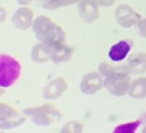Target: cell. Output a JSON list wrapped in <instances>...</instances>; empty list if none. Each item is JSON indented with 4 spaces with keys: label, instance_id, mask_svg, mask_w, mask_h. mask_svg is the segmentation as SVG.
<instances>
[{
    "label": "cell",
    "instance_id": "obj_12",
    "mask_svg": "<svg viewBox=\"0 0 146 133\" xmlns=\"http://www.w3.org/2000/svg\"><path fill=\"white\" fill-rule=\"evenodd\" d=\"M127 68L130 75H140L146 72V54L145 52H137L131 55L127 61Z\"/></svg>",
    "mask_w": 146,
    "mask_h": 133
},
{
    "label": "cell",
    "instance_id": "obj_3",
    "mask_svg": "<svg viewBox=\"0 0 146 133\" xmlns=\"http://www.w3.org/2000/svg\"><path fill=\"white\" fill-rule=\"evenodd\" d=\"M131 84V78L128 72H115L104 78L103 87L108 90L112 96L122 97L128 94V88Z\"/></svg>",
    "mask_w": 146,
    "mask_h": 133
},
{
    "label": "cell",
    "instance_id": "obj_2",
    "mask_svg": "<svg viewBox=\"0 0 146 133\" xmlns=\"http://www.w3.org/2000/svg\"><path fill=\"white\" fill-rule=\"evenodd\" d=\"M21 74V64L17 58L8 54H0V87L8 88L14 85Z\"/></svg>",
    "mask_w": 146,
    "mask_h": 133
},
{
    "label": "cell",
    "instance_id": "obj_25",
    "mask_svg": "<svg viewBox=\"0 0 146 133\" xmlns=\"http://www.w3.org/2000/svg\"><path fill=\"white\" fill-rule=\"evenodd\" d=\"M2 94H3V90H2V87H0V97H2Z\"/></svg>",
    "mask_w": 146,
    "mask_h": 133
},
{
    "label": "cell",
    "instance_id": "obj_9",
    "mask_svg": "<svg viewBox=\"0 0 146 133\" xmlns=\"http://www.w3.org/2000/svg\"><path fill=\"white\" fill-rule=\"evenodd\" d=\"M55 25H57L55 23H52L51 19L48 17H45V15H40V17L35 18L33 25H31V30H33V33H35L37 42H43L46 39V36L52 31V29H54Z\"/></svg>",
    "mask_w": 146,
    "mask_h": 133
},
{
    "label": "cell",
    "instance_id": "obj_6",
    "mask_svg": "<svg viewBox=\"0 0 146 133\" xmlns=\"http://www.w3.org/2000/svg\"><path fill=\"white\" fill-rule=\"evenodd\" d=\"M104 82V76L100 74V72H88L82 76L81 81V91L84 94L92 96L103 87Z\"/></svg>",
    "mask_w": 146,
    "mask_h": 133
},
{
    "label": "cell",
    "instance_id": "obj_24",
    "mask_svg": "<svg viewBox=\"0 0 146 133\" xmlns=\"http://www.w3.org/2000/svg\"><path fill=\"white\" fill-rule=\"evenodd\" d=\"M42 3H45V2H54V0H40Z\"/></svg>",
    "mask_w": 146,
    "mask_h": 133
},
{
    "label": "cell",
    "instance_id": "obj_15",
    "mask_svg": "<svg viewBox=\"0 0 146 133\" xmlns=\"http://www.w3.org/2000/svg\"><path fill=\"white\" fill-rule=\"evenodd\" d=\"M128 96L133 99H145L146 97V78L131 79Z\"/></svg>",
    "mask_w": 146,
    "mask_h": 133
},
{
    "label": "cell",
    "instance_id": "obj_8",
    "mask_svg": "<svg viewBox=\"0 0 146 133\" xmlns=\"http://www.w3.org/2000/svg\"><path fill=\"white\" fill-rule=\"evenodd\" d=\"M12 24L14 27H17L18 30H29L31 29L33 21H35V15H33V11L27 6H21L18 8L14 14H12Z\"/></svg>",
    "mask_w": 146,
    "mask_h": 133
},
{
    "label": "cell",
    "instance_id": "obj_17",
    "mask_svg": "<svg viewBox=\"0 0 146 133\" xmlns=\"http://www.w3.org/2000/svg\"><path fill=\"white\" fill-rule=\"evenodd\" d=\"M98 72L106 78V76H109L110 74H115V72H128V68H127V64L115 66V64H109V63H102L100 66H98Z\"/></svg>",
    "mask_w": 146,
    "mask_h": 133
},
{
    "label": "cell",
    "instance_id": "obj_18",
    "mask_svg": "<svg viewBox=\"0 0 146 133\" xmlns=\"http://www.w3.org/2000/svg\"><path fill=\"white\" fill-rule=\"evenodd\" d=\"M81 0H54V2H45L42 3V6L48 11H54L58 8H64V6H70V5H75L79 3Z\"/></svg>",
    "mask_w": 146,
    "mask_h": 133
},
{
    "label": "cell",
    "instance_id": "obj_10",
    "mask_svg": "<svg viewBox=\"0 0 146 133\" xmlns=\"http://www.w3.org/2000/svg\"><path fill=\"white\" fill-rule=\"evenodd\" d=\"M66 90H67V82H66V79L64 78H55L45 85L42 96H43L45 100H55V99H58Z\"/></svg>",
    "mask_w": 146,
    "mask_h": 133
},
{
    "label": "cell",
    "instance_id": "obj_4",
    "mask_svg": "<svg viewBox=\"0 0 146 133\" xmlns=\"http://www.w3.org/2000/svg\"><path fill=\"white\" fill-rule=\"evenodd\" d=\"M25 115L6 103H0V130H11L23 126Z\"/></svg>",
    "mask_w": 146,
    "mask_h": 133
},
{
    "label": "cell",
    "instance_id": "obj_20",
    "mask_svg": "<svg viewBox=\"0 0 146 133\" xmlns=\"http://www.w3.org/2000/svg\"><path fill=\"white\" fill-rule=\"evenodd\" d=\"M137 30H139V35L142 37H146V18H142L137 24Z\"/></svg>",
    "mask_w": 146,
    "mask_h": 133
},
{
    "label": "cell",
    "instance_id": "obj_21",
    "mask_svg": "<svg viewBox=\"0 0 146 133\" xmlns=\"http://www.w3.org/2000/svg\"><path fill=\"white\" fill-rule=\"evenodd\" d=\"M98 6H102V8H109L115 3V0H97Z\"/></svg>",
    "mask_w": 146,
    "mask_h": 133
},
{
    "label": "cell",
    "instance_id": "obj_1",
    "mask_svg": "<svg viewBox=\"0 0 146 133\" xmlns=\"http://www.w3.org/2000/svg\"><path fill=\"white\" fill-rule=\"evenodd\" d=\"M23 114L30 118L36 126H42V127H46L61 118V112L55 109L51 103H43L42 106H35V108H25Z\"/></svg>",
    "mask_w": 146,
    "mask_h": 133
},
{
    "label": "cell",
    "instance_id": "obj_7",
    "mask_svg": "<svg viewBox=\"0 0 146 133\" xmlns=\"http://www.w3.org/2000/svg\"><path fill=\"white\" fill-rule=\"evenodd\" d=\"M78 14L85 23H94L100 15V6L97 0H81L78 3Z\"/></svg>",
    "mask_w": 146,
    "mask_h": 133
},
{
    "label": "cell",
    "instance_id": "obj_23",
    "mask_svg": "<svg viewBox=\"0 0 146 133\" xmlns=\"http://www.w3.org/2000/svg\"><path fill=\"white\" fill-rule=\"evenodd\" d=\"M31 2H33V0H17V3L19 6H29Z\"/></svg>",
    "mask_w": 146,
    "mask_h": 133
},
{
    "label": "cell",
    "instance_id": "obj_19",
    "mask_svg": "<svg viewBox=\"0 0 146 133\" xmlns=\"http://www.w3.org/2000/svg\"><path fill=\"white\" fill-rule=\"evenodd\" d=\"M60 133H84V127L79 121H67L61 127Z\"/></svg>",
    "mask_w": 146,
    "mask_h": 133
},
{
    "label": "cell",
    "instance_id": "obj_16",
    "mask_svg": "<svg viewBox=\"0 0 146 133\" xmlns=\"http://www.w3.org/2000/svg\"><path fill=\"white\" fill-rule=\"evenodd\" d=\"M143 120L139 118L136 121H130V123H124V124H118L116 127L113 129L112 133H136L139 126H142Z\"/></svg>",
    "mask_w": 146,
    "mask_h": 133
},
{
    "label": "cell",
    "instance_id": "obj_14",
    "mask_svg": "<svg viewBox=\"0 0 146 133\" xmlns=\"http://www.w3.org/2000/svg\"><path fill=\"white\" fill-rule=\"evenodd\" d=\"M30 55H31V60L35 63H45V61H48V60H51V48L46 46L45 43L39 42L31 48Z\"/></svg>",
    "mask_w": 146,
    "mask_h": 133
},
{
    "label": "cell",
    "instance_id": "obj_22",
    "mask_svg": "<svg viewBox=\"0 0 146 133\" xmlns=\"http://www.w3.org/2000/svg\"><path fill=\"white\" fill-rule=\"evenodd\" d=\"M5 19H6V11H5V8L0 6V23H3Z\"/></svg>",
    "mask_w": 146,
    "mask_h": 133
},
{
    "label": "cell",
    "instance_id": "obj_5",
    "mask_svg": "<svg viewBox=\"0 0 146 133\" xmlns=\"http://www.w3.org/2000/svg\"><path fill=\"white\" fill-rule=\"evenodd\" d=\"M115 19L116 23L121 25V27H134L139 24V21L142 19V17L137 14V12L128 5H121L118 6L115 11Z\"/></svg>",
    "mask_w": 146,
    "mask_h": 133
},
{
    "label": "cell",
    "instance_id": "obj_13",
    "mask_svg": "<svg viewBox=\"0 0 146 133\" xmlns=\"http://www.w3.org/2000/svg\"><path fill=\"white\" fill-rule=\"evenodd\" d=\"M72 55H73V48L69 46L67 43H63V45L57 46V48L51 49V60L57 64L69 61L72 58Z\"/></svg>",
    "mask_w": 146,
    "mask_h": 133
},
{
    "label": "cell",
    "instance_id": "obj_11",
    "mask_svg": "<svg viewBox=\"0 0 146 133\" xmlns=\"http://www.w3.org/2000/svg\"><path fill=\"white\" fill-rule=\"evenodd\" d=\"M133 48V42L128 41V39H125V41H119L116 42L115 45L110 46L109 49V58L112 61H122V60L128 55V52L131 51Z\"/></svg>",
    "mask_w": 146,
    "mask_h": 133
}]
</instances>
